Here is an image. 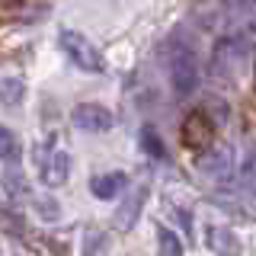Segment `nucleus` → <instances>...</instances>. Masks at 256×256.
<instances>
[{
    "label": "nucleus",
    "instance_id": "obj_7",
    "mask_svg": "<svg viewBox=\"0 0 256 256\" xmlns=\"http://www.w3.org/2000/svg\"><path fill=\"white\" fill-rule=\"evenodd\" d=\"M125 189V173H100L90 180V192L96 198H116Z\"/></svg>",
    "mask_w": 256,
    "mask_h": 256
},
{
    "label": "nucleus",
    "instance_id": "obj_6",
    "mask_svg": "<svg viewBox=\"0 0 256 256\" xmlns=\"http://www.w3.org/2000/svg\"><path fill=\"white\" fill-rule=\"evenodd\" d=\"M38 173H42V182L45 186H64L70 176V160L64 150H52L48 157H42V164H38Z\"/></svg>",
    "mask_w": 256,
    "mask_h": 256
},
{
    "label": "nucleus",
    "instance_id": "obj_10",
    "mask_svg": "<svg viewBox=\"0 0 256 256\" xmlns=\"http://www.w3.org/2000/svg\"><path fill=\"white\" fill-rule=\"evenodd\" d=\"M208 246L221 253H234L237 250V237L228 228H208Z\"/></svg>",
    "mask_w": 256,
    "mask_h": 256
},
{
    "label": "nucleus",
    "instance_id": "obj_4",
    "mask_svg": "<svg viewBox=\"0 0 256 256\" xmlns=\"http://www.w3.org/2000/svg\"><path fill=\"white\" fill-rule=\"evenodd\" d=\"M70 122H74L77 132H86V134H106L112 125H116V116L100 106V102H80L70 112Z\"/></svg>",
    "mask_w": 256,
    "mask_h": 256
},
{
    "label": "nucleus",
    "instance_id": "obj_11",
    "mask_svg": "<svg viewBox=\"0 0 256 256\" xmlns=\"http://www.w3.org/2000/svg\"><path fill=\"white\" fill-rule=\"evenodd\" d=\"M157 244H160V253H166V256H180L182 253V240L176 237L170 228H157Z\"/></svg>",
    "mask_w": 256,
    "mask_h": 256
},
{
    "label": "nucleus",
    "instance_id": "obj_5",
    "mask_svg": "<svg viewBox=\"0 0 256 256\" xmlns=\"http://www.w3.org/2000/svg\"><path fill=\"white\" fill-rule=\"evenodd\" d=\"M198 170L214 182H228L234 176V150L228 144H214L212 150H205V157L198 160Z\"/></svg>",
    "mask_w": 256,
    "mask_h": 256
},
{
    "label": "nucleus",
    "instance_id": "obj_3",
    "mask_svg": "<svg viewBox=\"0 0 256 256\" xmlns=\"http://www.w3.org/2000/svg\"><path fill=\"white\" fill-rule=\"evenodd\" d=\"M58 45H61V52L68 54V58L74 61L80 70L100 74V70L106 68V64H102L100 48H96L90 38L84 36V32H77V29H61V32H58Z\"/></svg>",
    "mask_w": 256,
    "mask_h": 256
},
{
    "label": "nucleus",
    "instance_id": "obj_14",
    "mask_svg": "<svg viewBox=\"0 0 256 256\" xmlns=\"http://www.w3.org/2000/svg\"><path fill=\"white\" fill-rule=\"evenodd\" d=\"M141 141L148 144V148L154 150L157 157H164V148H160V141H154V132H150V128H144V132H141Z\"/></svg>",
    "mask_w": 256,
    "mask_h": 256
},
{
    "label": "nucleus",
    "instance_id": "obj_2",
    "mask_svg": "<svg viewBox=\"0 0 256 256\" xmlns=\"http://www.w3.org/2000/svg\"><path fill=\"white\" fill-rule=\"evenodd\" d=\"M250 64V45L244 42L240 36H228L214 45L212 52V70L214 77H224V80H237L244 74V68Z\"/></svg>",
    "mask_w": 256,
    "mask_h": 256
},
{
    "label": "nucleus",
    "instance_id": "obj_8",
    "mask_svg": "<svg viewBox=\"0 0 256 256\" xmlns=\"http://www.w3.org/2000/svg\"><path fill=\"white\" fill-rule=\"evenodd\" d=\"M224 4H228V13L237 22H244L256 32V0H224Z\"/></svg>",
    "mask_w": 256,
    "mask_h": 256
},
{
    "label": "nucleus",
    "instance_id": "obj_13",
    "mask_svg": "<svg viewBox=\"0 0 256 256\" xmlns=\"http://www.w3.org/2000/svg\"><path fill=\"white\" fill-rule=\"evenodd\" d=\"M141 198H144V192H138V198L125 205V212L118 214V228H128V224H134V218H138V205H141Z\"/></svg>",
    "mask_w": 256,
    "mask_h": 256
},
{
    "label": "nucleus",
    "instance_id": "obj_9",
    "mask_svg": "<svg viewBox=\"0 0 256 256\" xmlns=\"http://www.w3.org/2000/svg\"><path fill=\"white\" fill-rule=\"evenodd\" d=\"M22 93H26V86H22L20 77H4L0 80V102H4V106H20Z\"/></svg>",
    "mask_w": 256,
    "mask_h": 256
},
{
    "label": "nucleus",
    "instance_id": "obj_12",
    "mask_svg": "<svg viewBox=\"0 0 256 256\" xmlns=\"http://www.w3.org/2000/svg\"><path fill=\"white\" fill-rule=\"evenodd\" d=\"M16 157H20V141L10 128L0 125V160H16Z\"/></svg>",
    "mask_w": 256,
    "mask_h": 256
},
{
    "label": "nucleus",
    "instance_id": "obj_1",
    "mask_svg": "<svg viewBox=\"0 0 256 256\" xmlns=\"http://www.w3.org/2000/svg\"><path fill=\"white\" fill-rule=\"evenodd\" d=\"M166 74H170V86L180 100H186L202 86V68H198L196 54L189 48H176L166 58Z\"/></svg>",
    "mask_w": 256,
    "mask_h": 256
}]
</instances>
